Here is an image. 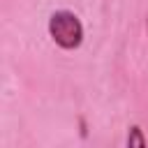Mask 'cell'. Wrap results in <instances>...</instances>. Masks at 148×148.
I'll use <instances>...</instances> for the list:
<instances>
[{
    "label": "cell",
    "mask_w": 148,
    "mask_h": 148,
    "mask_svg": "<svg viewBox=\"0 0 148 148\" xmlns=\"http://www.w3.org/2000/svg\"><path fill=\"white\" fill-rule=\"evenodd\" d=\"M49 37L62 51H76L83 44V23L69 9H56L49 16Z\"/></svg>",
    "instance_id": "6da1fadb"
},
{
    "label": "cell",
    "mask_w": 148,
    "mask_h": 148,
    "mask_svg": "<svg viewBox=\"0 0 148 148\" xmlns=\"http://www.w3.org/2000/svg\"><path fill=\"white\" fill-rule=\"evenodd\" d=\"M130 148H143L146 146V136H143V130L139 125H132L127 130V141H125Z\"/></svg>",
    "instance_id": "7a4b0ae2"
},
{
    "label": "cell",
    "mask_w": 148,
    "mask_h": 148,
    "mask_svg": "<svg viewBox=\"0 0 148 148\" xmlns=\"http://www.w3.org/2000/svg\"><path fill=\"white\" fill-rule=\"evenodd\" d=\"M146 30H148V14H146Z\"/></svg>",
    "instance_id": "3957f363"
}]
</instances>
